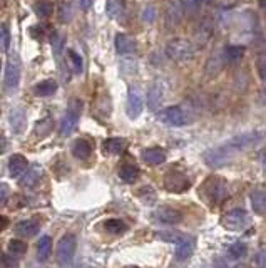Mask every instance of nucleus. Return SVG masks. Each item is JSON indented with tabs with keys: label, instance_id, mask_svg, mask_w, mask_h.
<instances>
[{
	"label": "nucleus",
	"instance_id": "obj_26",
	"mask_svg": "<svg viewBox=\"0 0 266 268\" xmlns=\"http://www.w3.org/2000/svg\"><path fill=\"white\" fill-rule=\"evenodd\" d=\"M34 10H35V14L39 15V17L47 18L54 12V3H52L51 0H37V2L34 3Z\"/></svg>",
	"mask_w": 266,
	"mask_h": 268
},
{
	"label": "nucleus",
	"instance_id": "obj_21",
	"mask_svg": "<svg viewBox=\"0 0 266 268\" xmlns=\"http://www.w3.org/2000/svg\"><path fill=\"white\" fill-rule=\"evenodd\" d=\"M162 101V88L161 84H153L147 90V106H149L151 111H156V109L159 107V104H161Z\"/></svg>",
	"mask_w": 266,
	"mask_h": 268
},
{
	"label": "nucleus",
	"instance_id": "obj_37",
	"mask_svg": "<svg viewBox=\"0 0 266 268\" xmlns=\"http://www.w3.org/2000/svg\"><path fill=\"white\" fill-rule=\"evenodd\" d=\"M59 17H60V20H62V22H69L71 18H72V5H71L69 2L60 3V7H59Z\"/></svg>",
	"mask_w": 266,
	"mask_h": 268
},
{
	"label": "nucleus",
	"instance_id": "obj_13",
	"mask_svg": "<svg viewBox=\"0 0 266 268\" xmlns=\"http://www.w3.org/2000/svg\"><path fill=\"white\" fill-rule=\"evenodd\" d=\"M29 168V163L22 154H14L9 160V175L12 178H18L20 175H24Z\"/></svg>",
	"mask_w": 266,
	"mask_h": 268
},
{
	"label": "nucleus",
	"instance_id": "obj_28",
	"mask_svg": "<svg viewBox=\"0 0 266 268\" xmlns=\"http://www.w3.org/2000/svg\"><path fill=\"white\" fill-rule=\"evenodd\" d=\"M104 228H106V232L111 233V235H123L124 232H127L126 223H124V221H121V220H116V218L106 221Z\"/></svg>",
	"mask_w": 266,
	"mask_h": 268
},
{
	"label": "nucleus",
	"instance_id": "obj_15",
	"mask_svg": "<svg viewBox=\"0 0 266 268\" xmlns=\"http://www.w3.org/2000/svg\"><path fill=\"white\" fill-rule=\"evenodd\" d=\"M40 230V225L37 223L35 220H22L18 221L17 226H15V233L18 236H25V238H30V236H35Z\"/></svg>",
	"mask_w": 266,
	"mask_h": 268
},
{
	"label": "nucleus",
	"instance_id": "obj_2",
	"mask_svg": "<svg viewBox=\"0 0 266 268\" xmlns=\"http://www.w3.org/2000/svg\"><path fill=\"white\" fill-rule=\"evenodd\" d=\"M166 55L176 62H186L195 55V45L186 39H173L166 45Z\"/></svg>",
	"mask_w": 266,
	"mask_h": 268
},
{
	"label": "nucleus",
	"instance_id": "obj_10",
	"mask_svg": "<svg viewBox=\"0 0 266 268\" xmlns=\"http://www.w3.org/2000/svg\"><path fill=\"white\" fill-rule=\"evenodd\" d=\"M154 218L164 225H177L182 221V213L173 206H161L154 211Z\"/></svg>",
	"mask_w": 266,
	"mask_h": 268
},
{
	"label": "nucleus",
	"instance_id": "obj_9",
	"mask_svg": "<svg viewBox=\"0 0 266 268\" xmlns=\"http://www.w3.org/2000/svg\"><path fill=\"white\" fill-rule=\"evenodd\" d=\"M162 123H166L168 126H174V127H179L186 124V114L184 111L179 107V106H174V107H168L159 114Z\"/></svg>",
	"mask_w": 266,
	"mask_h": 268
},
{
	"label": "nucleus",
	"instance_id": "obj_41",
	"mask_svg": "<svg viewBox=\"0 0 266 268\" xmlns=\"http://www.w3.org/2000/svg\"><path fill=\"white\" fill-rule=\"evenodd\" d=\"M0 190H2V193H0V203H2V205H5V203H7V196H9V191H7V184L2 183Z\"/></svg>",
	"mask_w": 266,
	"mask_h": 268
},
{
	"label": "nucleus",
	"instance_id": "obj_29",
	"mask_svg": "<svg viewBox=\"0 0 266 268\" xmlns=\"http://www.w3.org/2000/svg\"><path fill=\"white\" fill-rule=\"evenodd\" d=\"M243 54H245V49L239 47V45H230V47L224 49V57H226L228 62H231V64L241 60Z\"/></svg>",
	"mask_w": 266,
	"mask_h": 268
},
{
	"label": "nucleus",
	"instance_id": "obj_18",
	"mask_svg": "<svg viewBox=\"0 0 266 268\" xmlns=\"http://www.w3.org/2000/svg\"><path fill=\"white\" fill-rule=\"evenodd\" d=\"M25 121H27V118H25V112L22 111V109H12L9 114V123H10V127H12L14 133H22L25 127Z\"/></svg>",
	"mask_w": 266,
	"mask_h": 268
},
{
	"label": "nucleus",
	"instance_id": "obj_22",
	"mask_svg": "<svg viewBox=\"0 0 266 268\" xmlns=\"http://www.w3.org/2000/svg\"><path fill=\"white\" fill-rule=\"evenodd\" d=\"M127 143L124 138H109L107 141H104V153L107 154H121L126 149Z\"/></svg>",
	"mask_w": 266,
	"mask_h": 268
},
{
	"label": "nucleus",
	"instance_id": "obj_24",
	"mask_svg": "<svg viewBox=\"0 0 266 268\" xmlns=\"http://www.w3.org/2000/svg\"><path fill=\"white\" fill-rule=\"evenodd\" d=\"M119 178L123 179L124 183H134V181L139 178V168L131 163L123 164L119 168Z\"/></svg>",
	"mask_w": 266,
	"mask_h": 268
},
{
	"label": "nucleus",
	"instance_id": "obj_27",
	"mask_svg": "<svg viewBox=\"0 0 266 268\" xmlns=\"http://www.w3.org/2000/svg\"><path fill=\"white\" fill-rule=\"evenodd\" d=\"M51 251H52L51 238H49V236H42V238L39 240V243H37V258H39L40 262H44V260L49 258Z\"/></svg>",
	"mask_w": 266,
	"mask_h": 268
},
{
	"label": "nucleus",
	"instance_id": "obj_36",
	"mask_svg": "<svg viewBox=\"0 0 266 268\" xmlns=\"http://www.w3.org/2000/svg\"><path fill=\"white\" fill-rule=\"evenodd\" d=\"M51 129H52V119L45 118V119H42V121H39V123H37L35 134L45 136V134H49V131H51Z\"/></svg>",
	"mask_w": 266,
	"mask_h": 268
},
{
	"label": "nucleus",
	"instance_id": "obj_14",
	"mask_svg": "<svg viewBox=\"0 0 266 268\" xmlns=\"http://www.w3.org/2000/svg\"><path fill=\"white\" fill-rule=\"evenodd\" d=\"M213 203H221L228 198V188L224 184V181L221 179H214L213 183H210V190H208Z\"/></svg>",
	"mask_w": 266,
	"mask_h": 268
},
{
	"label": "nucleus",
	"instance_id": "obj_17",
	"mask_svg": "<svg viewBox=\"0 0 266 268\" xmlns=\"http://www.w3.org/2000/svg\"><path fill=\"white\" fill-rule=\"evenodd\" d=\"M142 160L147 164H162L166 161V153L161 148H149L142 151Z\"/></svg>",
	"mask_w": 266,
	"mask_h": 268
},
{
	"label": "nucleus",
	"instance_id": "obj_30",
	"mask_svg": "<svg viewBox=\"0 0 266 268\" xmlns=\"http://www.w3.org/2000/svg\"><path fill=\"white\" fill-rule=\"evenodd\" d=\"M67 55H69V60H71V66H72L74 74H82V71H84V60H82L81 54H77L75 51L69 49V51H67Z\"/></svg>",
	"mask_w": 266,
	"mask_h": 268
},
{
	"label": "nucleus",
	"instance_id": "obj_16",
	"mask_svg": "<svg viewBox=\"0 0 266 268\" xmlns=\"http://www.w3.org/2000/svg\"><path fill=\"white\" fill-rule=\"evenodd\" d=\"M116 51L119 52V54H132V52H136V42L134 39H131L129 36H124V34H117L116 36Z\"/></svg>",
	"mask_w": 266,
	"mask_h": 268
},
{
	"label": "nucleus",
	"instance_id": "obj_44",
	"mask_svg": "<svg viewBox=\"0 0 266 268\" xmlns=\"http://www.w3.org/2000/svg\"><path fill=\"white\" fill-rule=\"evenodd\" d=\"M260 3H261V7H263V9H266V0H260Z\"/></svg>",
	"mask_w": 266,
	"mask_h": 268
},
{
	"label": "nucleus",
	"instance_id": "obj_11",
	"mask_svg": "<svg viewBox=\"0 0 266 268\" xmlns=\"http://www.w3.org/2000/svg\"><path fill=\"white\" fill-rule=\"evenodd\" d=\"M7 89H17L18 82H20V66H18L17 59H10L5 66V75H3Z\"/></svg>",
	"mask_w": 266,
	"mask_h": 268
},
{
	"label": "nucleus",
	"instance_id": "obj_6",
	"mask_svg": "<svg viewBox=\"0 0 266 268\" xmlns=\"http://www.w3.org/2000/svg\"><path fill=\"white\" fill-rule=\"evenodd\" d=\"M246 221H248V214H246V211L241 208H234V210L228 211V213L223 214V218H221V225L228 230H233V232H238V230L245 228Z\"/></svg>",
	"mask_w": 266,
	"mask_h": 268
},
{
	"label": "nucleus",
	"instance_id": "obj_23",
	"mask_svg": "<svg viewBox=\"0 0 266 268\" xmlns=\"http://www.w3.org/2000/svg\"><path fill=\"white\" fill-rule=\"evenodd\" d=\"M40 176H42V169H40V166H32V168L25 171V176L22 178L20 184L24 188H34L37 183H39Z\"/></svg>",
	"mask_w": 266,
	"mask_h": 268
},
{
	"label": "nucleus",
	"instance_id": "obj_40",
	"mask_svg": "<svg viewBox=\"0 0 266 268\" xmlns=\"http://www.w3.org/2000/svg\"><path fill=\"white\" fill-rule=\"evenodd\" d=\"M154 17H156V12H154V9L151 5H147L146 9L142 10V18L146 22H153L154 20Z\"/></svg>",
	"mask_w": 266,
	"mask_h": 268
},
{
	"label": "nucleus",
	"instance_id": "obj_35",
	"mask_svg": "<svg viewBox=\"0 0 266 268\" xmlns=\"http://www.w3.org/2000/svg\"><path fill=\"white\" fill-rule=\"evenodd\" d=\"M256 71L263 82H266V54H260L256 59Z\"/></svg>",
	"mask_w": 266,
	"mask_h": 268
},
{
	"label": "nucleus",
	"instance_id": "obj_3",
	"mask_svg": "<svg viewBox=\"0 0 266 268\" xmlns=\"http://www.w3.org/2000/svg\"><path fill=\"white\" fill-rule=\"evenodd\" d=\"M159 238L162 240H168V241H174L176 243V258L184 262L188 260L189 256L193 255L195 251V247H196V241L193 236H188V235H171V233H159Z\"/></svg>",
	"mask_w": 266,
	"mask_h": 268
},
{
	"label": "nucleus",
	"instance_id": "obj_12",
	"mask_svg": "<svg viewBox=\"0 0 266 268\" xmlns=\"http://www.w3.org/2000/svg\"><path fill=\"white\" fill-rule=\"evenodd\" d=\"M142 107H144V103H142V97L138 90H131L127 96V104H126V111H127V116L131 119H136L141 116L142 112Z\"/></svg>",
	"mask_w": 266,
	"mask_h": 268
},
{
	"label": "nucleus",
	"instance_id": "obj_33",
	"mask_svg": "<svg viewBox=\"0 0 266 268\" xmlns=\"http://www.w3.org/2000/svg\"><path fill=\"white\" fill-rule=\"evenodd\" d=\"M228 253H230L231 258H234V260L243 258V256L246 255V245L245 243H234V245H231L230 250H228Z\"/></svg>",
	"mask_w": 266,
	"mask_h": 268
},
{
	"label": "nucleus",
	"instance_id": "obj_34",
	"mask_svg": "<svg viewBox=\"0 0 266 268\" xmlns=\"http://www.w3.org/2000/svg\"><path fill=\"white\" fill-rule=\"evenodd\" d=\"M182 9H184L186 14H195L196 10H199L203 0H179Z\"/></svg>",
	"mask_w": 266,
	"mask_h": 268
},
{
	"label": "nucleus",
	"instance_id": "obj_39",
	"mask_svg": "<svg viewBox=\"0 0 266 268\" xmlns=\"http://www.w3.org/2000/svg\"><path fill=\"white\" fill-rule=\"evenodd\" d=\"M51 42H52V49H54V52L55 54H59L60 49H62V45H64V37L59 36V34H55V36L52 37Z\"/></svg>",
	"mask_w": 266,
	"mask_h": 268
},
{
	"label": "nucleus",
	"instance_id": "obj_1",
	"mask_svg": "<svg viewBox=\"0 0 266 268\" xmlns=\"http://www.w3.org/2000/svg\"><path fill=\"white\" fill-rule=\"evenodd\" d=\"M266 138V131L258 129V131H248L239 136L228 139L226 143L216 146L210 151L204 153V163L210 168H221V166L231 163L236 156H239L245 151L258 146L261 141Z\"/></svg>",
	"mask_w": 266,
	"mask_h": 268
},
{
	"label": "nucleus",
	"instance_id": "obj_32",
	"mask_svg": "<svg viewBox=\"0 0 266 268\" xmlns=\"http://www.w3.org/2000/svg\"><path fill=\"white\" fill-rule=\"evenodd\" d=\"M106 12L111 18H119L123 14V5H121L119 0H107L106 3Z\"/></svg>",
	"mask_w": 266,
	"mask_h": 268
},
{
	"label": "nucleus",
	"instance_id": "obj_38",
	"mask_svg": "<svg viewBox=\"0 0 266 268\" xmlns=\"http://www.w3.org/2000/svg\"><path fill=\"white\" fill-rule=\"evenodd\" d=\"M0 40H2V51H7L10 44V34L7 25H2V30H0Z\"/></svg>",
	"mask_w": 266,
	"mask_h": 268
},
{
	"label": "nucleus",
	"instance_id": "obj_31",
	"mask_svg": "<svg viewBox=\"0 0 266 268\" xmlns=\"http://www.w3.org/2000/svg\"><path fill=\"white\" fill-rule=\"evenodd\" d=\"M27 251V243L22 240H10L9 241V253L14 256H22Z\"/></svg>",
	"mask_w": 266,
	"mask_h": 268
},
{
	"label": "nucleus",
	"instance_id": "obj_20",
	"mask_svg": "<svg viewBox=\"0 0 266 268\" xmlns=\"http://www.w3.org/2000/svg\"><path fill=\"white\" fill-rule=\"evenodd\" d=\"M251 206H253V211L256 214H265L266 213V191L263 190H254L251 196Z\"/></svg>",
	"mask_w": 266,
	"mask_h": 268
},
{
	"label": "nucleus",
	"instance_id": "obj_42",
	"mask_svg": "<svg viewBox=\"0 0 266 268\" xmlns=\"http://www.w3.org/2000/svg\"><path fill=\"white\" fill-rule=\"evenodd\" d=\"M79 2H81L82 9H89V7L92 5V0H79Z\"/></svg>",
	"mask_w": 266,
	"mask_h": 268
},
{
	"label": "nucleus",
	"instance_id": "obj_8",
	"mask_svg": "<svg viewBox=\"0 0 266 268\" xmlns=\"http://www.w3.org/2000/svg\"><path fill=\"white\" fill-rule=\"evenodd\" d=\"M164 186L166 190L173 191V193H182L189 188V181L179 171H169L164 178Z\"/></svg>",
	"mask_w": 266,
	"mask_h": 268
},
{
	"label": "nucleus",
	"instance_id": "obj_4",
	"mask_svg": "<svg viewBox=\"0 0 266 268\" xmlns=\"http://www.w3.org/2000/svg\"><path fill=\"white\" fill-rule=\"evenodd\" d=\"M75 250H77V240L72 233H67L62 238L59 240L55 248V260L60 267H67L72 262L75 255Z\"/></svg>",
	"mask_w": 266,
	"mask_h": 268
},
{
	"label": "nucleus",
	"instance_id": "obj_5",
	"mask_svg": "<svg viewBox=\"0 0 266 268\" xmlns=\"http://www.w3.org/2000/svg\"><path fill=\"white\" fill-rule=\"evenodd\" d=\"M81 112H82V103L79 99H72L69 103V107H67L66 116L62 118V123H60L59 129L60 136H71L74 133L75 126L79 123V118H81Z\"/></svg>",
	"mask_w": 266,
	"mask_h": 268
},
{
	"label": "nucleus",
	"instance_id": "obj_43",
	"mask_svg": "<svg viewBox=\"0 0 266 268\" xmlns=\"http://www.w3.org/2000/svg\"><path fill=\"white\" fill-rule=\"evenodd\" d=\"M5 226H7V218L2 216V228H5Z\"/></svg>",
	"mask_w": 266,
	"mask_h": 268
},
{
	"label": "nucleus",
	"instance_id": "obj_45",
	"mask_svg": "<svg viewBox=\"0 0 266 268\" xmlns=\"http://www.w3.org/2000/svg\"><path fill=\"white\" fill-rule=\"evenodd\" d=\"M124 268H139V267H134V265H129V267H124Z\"/></svg>",
	"mask_w": 266,
	"mask_h": 268
},
{
	"label": "nucleus",
	"instance_id": "obj_25",
	"mask_svg": "<svg viewBox=\"0 0 266 268\" xmlns=\"http://www.w3.org/2000/svg\"><path fill=\"white\" fill-rule=\"evenodd\" d=\"M57 90V82L52 81V79H47V81H42L35 86V94L40 97H49L52 94H55Z\"/></svg>",
	"mask_w": 266,
	"mask_h": 268
},
{
	"label": "nucleus",
	"instance_id": "obj_7",
	"mask_svg": "<svg viewBox=\"0 0 266 268\" xmlns=\"http://www.w3.org/2000/svg\"><path fill=\"white\" fill-rule=\"evenodd\" d=\"M184 9H182L179 0H169L168 5H166V12H164V20H166V27L174 29L176 25L181 24L182 17H184Z\"/></svg>",
	"mask_w": 266,
	"mask_h": 268
},
{
	"label": "nucleus",
	"instance_id": "obj_19",
	"mask_svg": "<svg viewBox=\"0 0 266 268\" xmlns=\"http://www.w3.org/2000/svg\"><path fill=\"white\" fill-rule=\"evenodd\" d=\"M92 153V146L89 141L86 139H75L74 144H72V154H74L77 160H87Z\"/></svg>",
	"mask_w": 266,
	"mask_h": 268
}]
</instances>
